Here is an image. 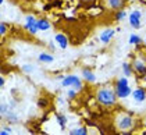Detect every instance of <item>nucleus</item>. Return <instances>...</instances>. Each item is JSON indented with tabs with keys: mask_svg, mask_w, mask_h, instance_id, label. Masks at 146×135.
I'll use <instances>...</instances> for the list:
<instances>
[{
	"mask_svg": "<svg viewBox=\"0 0 146 135\" xmlns=\"http://www.w3.org/2000/svg\"><path fill=\"white\" fill-rule=\"evenodd\" d=\"M96 100L99 102L103 106H107V107H111L114 106L118 98H117V93L115 89L113 86H100L98 92H96Z\"/></svg>",
	"mask_w": 146,
	"mask_h": 135,
	"instance_id": "nucleus-1",
	"label": "nucleus"
},
{
	"mask_svg": "<svg viewBox=\"0 0 146 135\" xmlns=\"http://www.w3.org/2000/svg\"><path fill=\"white\" fill-rule=\"evenodd\" d=\"M135 125V120L134 117L128 113H120L117 117H115V127L117 130L123 131V132H128L129 130H132Z\"/></svg>",
	"mask_w": 146,
	"mask_h": 135,
	"instance_id": "nucleus-2",
	"label": "nucleus"
},
{
	"mask_svg": "<svg viewBox=\"0 0 146 135\" xmlns=\"http://www.w3.org/2000/svg\"><path fill=\"white\" fill-rule=\"evenodd\" d=\"M114 89H115V93H117V98L118 99H127L129 95H132V89L129 86L128 77H125V75L115 81Z\"/></svg>",
	"mask_w": 146,
	"mask_h": 135,
	"instance_id": "nucleus-3",
	"label": "nucleus"
},
{
	"mask_svg": "<svg viewBox=\"0 0 146 135\" xmlns=\"http://www.w3.org/2000/svg\"><path fill=\"white\" fill-rule=\"evenodd\" d=\"M61 85L64 86V88H68V86H71V88H74V89L77 90H81L84 88V85H82V81L79 77L77 75H74V74H70V75H66L64 79L61 81Z\"/></svg>",
	"mask_w": 146,
	"mask_h": 135,
	"instance_id": "nucleus-4",
	"label": "nucleus"
},
{
	"mask_svg": "<svg viewBox=\"0 0 146 135\" xmlns=\"http://www.w3.org/2000/svg\"><path fill=\"white\" fill-rule=\"evenodd\" d=\"M24 28L27 31H29L31 35H36L39 32V28H38V20L35 18L34 15H27L25 18V24H24Z\"/></svg>",
	"mask_w": 146,
	"mask_h": 135,
	"instance_id": "nucleus-5",
	"label": "nucleus"
},
{
	"mask_svg": "<svg viewBox=\"0 0 146 135\" xmlns=\"http://www.w3.org/2000/svg\"><path fill=\"white\" fill-rule=\"evenodd\" d=\"M141 17H142L141 10H134V11L128 15V18H129V25H131L134 29H139V28H141Z\"/></svg>",
	"mask_w": 146,
	"mask_h": 135,
	"instance_id": "nucleus-6",
	"label": "nucleus"
},
{
	"mask_svg": "<svg viewBox=\"0 0 146 135\" xmlns=\"http://www.w3.org/2000/svg\"><path fill=\"white\" fill-rule=\"evenodd\" d=\"M114 35H115V29L106 28V29H103L100 32V35H99V41H100L102 43H110V41L114 38Z\"/></svg>",
	"mask_w": 146,
	"mask_h": 135,
	"instance_id": "nucleus-7",
	"label": "nucleus"
},
{
	"mask_svg": "<svg viewBox=\"0 0 146 135\" xmlns=\"http://www.w3.org/2000/svg\"><path fill=\"white\" fill-rule=\"evenodd\" d=\"M132 99L138 103L146 100V89L145 88H135L132 89Z\"/></svg>",
	"mask_w": 146,
	"mask_h": 135,
	"instance_id": "nucleus-8",
	"label": "nucleus"
},
{
	"mask_svg": "<svg viewBox=\"0 0 146 135\" xmlns=\"http://www.w3.org/2000/svg\"><path fill=\"white\" fill-rule=\"evenodd\" d=\"M54 42H56L61 49H67L68 47V38L64 34H56L54 35Z\"/></svg>",
	"mask_w": 146,
	"mask_h": 135,
	"instance_id": "nucleus-9",
	"label": "nucleus"
},
{
	"mask_svg": "<svg viewBox=\"0 0 146 135\" xmlns=\"http://www.w3.org/2000/svg\"><path fill=\"white\" fill-rule=\"evenodd\" d=\"M132 68H134L138 74H141V75L146 74V64H145V61H142V60H134Z\"/></svg>",
	"mask_w": 146,
	"mask_h": 135,
	"instance_id": "nucleus-10",
	"label": "nucleus"
},
{
	"mask_svg": "<svg viewBox=\"0 0 146 135\" xmlns=\"http://www.w3.org/2000/svg\"><path fill=\"white\" fill-rule=\"evenodd\" d=\"M82 78L89 84H93L96 81V75L93 71H90V68H82Z\"/></svg>",
	"mask_w": 146,
	"mask_h": 135,
	"instance_id": "nucleus-11",
	"label": "nucleus"
},
{
	"mask_svg": "<svg viewBox=\"0 0 146 135\" xmlns=\"http://www.w3.org/2000/svg\"><path fill=\"white\" fill-rule=\"evenodd\" d=\"M106 3H107V6H109V9H111V10H121L124 7V4H125V0H106Z\"/></svg>",
	"mask_w": 146,
	"mask_h": 135,
	"instance_id": "nucleus-12",
	"label": "nucleus"
},
{
	"mask_svg": "<svg viewBox=\"0 0 146 135\" xmlns=\"http://www.w3.org/2000/svg\"><path fill=\"white\" fill-rule=\"evenodd\" d=\"M38 60H39L40 63H43V64H50V63L54 61V57L52 56L50 53H47V52H42V53L38 56Z\"/></svg>",
	"mask_w": 146,
	"mask_h": 135,
	"instance_id": "nucleus-13",
	"label": "nucleus"
},
{
	"mask_svg": "<svg viewBox=\"0 0 146 135\" xmlns=\"http://www.w3.org/2000/svg\"><path fill=\"white\" fill-rule=\"evenodd\" d=\"M38 28H39V31H49L52 28V25L49 23V20L40 18V20H38Z\"/></svg>",
	"mask_w": 146,
	"mask_h": 135,
	"instance_id": "nucleus-14",
	"label": "nucleus"
},
{
	"mask_svg": "<svg viewBox=\"0 0 146 135\" xmlns=\"http://www.w3.org/2000/svg\"><path fill=\"white\" fill-rule=\"evenodd\" d=\"M56 120L58 123V125H60V128H61V131H64L66 125H67V117L64 114H56Z\"/></svg>",
	"mask_w": 146,
	"mask_h": 135,
	"instance_id": "nucleus-15",
	"label": "nucleus"
},
{
	"mask_svg": "<svg viewBox=\"0 0 146 135\" xmlns=\"http://www.w3.org/2000/svg\"><path fill=\"white\" fill-rule=\"evenodd\" d=\"M70 134L71 135H86L88 134V128L86 127H77V128L71 130Z\"/></svg>",
	"mask_w": 146,
	"mask_h": 135,
	"instance_id": "nucleus-16",
	"label": "nucleus"
},
{
	"mask_svg": "<svg viewBox=\"0 0 146 135\" xmlns=\"http://www.w3.org/2000/svg\"><path fill=\"white\" fill-rule=\"evenodd\" d=\"M129 45H134V46H138L141 45V42H142V39H141V36L136 34H131L129 35Z\"/></svg>",
	"mask_w": 146,
	"mask_h": 135,
	"instance_id": "nucleus-17",
	"label": "nucleus"
},
{
	"mask_svg": "<svg viewBox=\"0 0 146 135\" xmlns=\"http://www.w3.org/2000/svg\"><path fill=\"white\" fill-rule=\"evenodd\" d=\"M132 71H134V68H132V66L129 63H123V72L125 77H131Z\"/></svg>",
	"mask_w": 146,
	"mask_h": 135,
	"instance_id": "nucleus-18",
	"label": "nucleus"
},
{
	"mask_svg": "<svg viewBox=\"0 0 146 135\" xmlns=\"http://www.w3.org/2000/svg\"><path fill=\"white\" fill-rule=\"evenodd\" d=\"M128 14H127V11H124L123 9L121 10H118V11H115V15H114V18H115V21H121V20H124L125 17H127Z\"/></svg>",
	"mask_w": 146,
	"mask_h": 135,
	"instance_id": "nucleus-19",
	"label": "nucleus"
},
{
	"mask_svg": "<svg viewBox=\"0 0 146 135\" xmlns=\"http://www.w3.org/2000/svg\"><path fill=\"white\" fill-rule=\"evenodd\" d=\"M23 71L24 72H27V74H31V72H34L35 71V67L32 64H24L23 66Z\"/></svg>",
	"mask_w": 146,
	"mask_h": 135,
	"instance_id": "nucleus-20",
	"label": "nucleus"
},
{
	"mask_svg": "<svg viewBox=\"0 0 146 135\" xmlns=\"http://www.w3.org/2000/svg\"><path fill=\"white\" fill-rule=\"evenodd\" d=\"M75 96H77V90L74 89H68L67 92V100H72V99H75Z\"/></svg>",
	"mask_w": 146,
	"mask_h": 135,
	"instance_id": "nucleus-21",
	"label": "nucleus"
},
{
	"mask_svg": "<svg viewBox=\"0 0 146 135\" xmlns=\"http://www.w3.org/2000/svg\"><path fill=\"white\" fill-rule=\"evenodd\" d=\"M9 112H10V110H9V106H7L6 103H1V106H0V114H1V116H6Z\"/></svg>",
	"mask_w": 146,
	"mask_h": 135,
	"instance_id": "nucleus-22",
	"label": "nucleus"
},
{
	"mask_svg": "<svg viewBox=\"0 0 146 135\" xmlns=\"http://www.w3.org/2000/svg\"><path fill=\"white\" fill-rule=\"evenodd\" d=\"M38 106H39L40 109H45L46 106H47V99H39V100H38Z\"/></svg>",
	"mask_w": 146,
	"mask_h": 135,
	"instance_id": "nucleus-23",
	"label": "nucleus"
},
{
	"mask_svg": "<svg viewBox=\"0 0 146 135\" xmlns=\"http://www.w3.org/2000/svg\"><path fill=\"white\" fill-rule=\"evenodd\" d=\"M7 34V27H6V24L1 23L0 24V35H6Z\"/></svg>",
	"mask_w": 146,
	"mask_h": 135,
	"instance_id": "nucleus-24",
	"label": "nucleus"
},
{
	"mask_svg": "<svg viewBox=\"0 0 146 135\" xmlns=\"http://www.w3.org/2000/svg\"><path fill=\"white\" fill-rule=\"evenodd\" d=\"M64 77H66V75H63V74H58V75L56 77V79H57V81H63V79H64Z\"/></svg>",
	"mask_w": 146,
	"mask_h": 135,
	"instance_id": "nucleus-25",
	"label": "nucleus"
},
{
	"mask_svg": "<svg viewBox=\"0 0 146 135\" xmlns=\"http://www.w3.org/2000/svg\"><path fill=\"white\" fill-rule=\"evenodd\" d=\"M4 84H6V79L3 78V77H0V86L3 88V86H4Z\"/></svg>",
	"mask_w": 146,
	"mask_h": 135,
	"instance_id": "nucleus-26",
	"label": "nucleus"
},
{
	"mask_svg": "<svg viewBox=\"0 0 146 135\" xmlns=\"http://www.w3.org/2000/svg\"><path fill=\"white\" fill-rule=\"evenodd\" d=\"M4 3V0H0V4H3Z\"/></svg>",
	"mask_w": 146,
	"mask_h": 135,
	"instance_id": "nucleus-27",
	"label": "nucleus"
},
{
	"mask_svg": "<svg viewBox=\"0 0 146 135\" xmlns=\"http://www.w3.org/2000/svg\"><path fill=\"white\" fill-rule=\"evenodd\" d=\"M143 42H145V45H146V36H145V41H143Z\"/></svg>",
	"mask_w": 146,
	"mask_h": 135,
	"instance_id": "nucleus-28",
	"label": "nucleus"
}]
</instances>
